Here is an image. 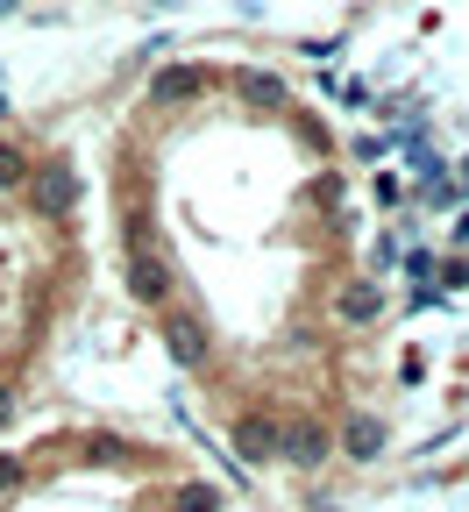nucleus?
I'll use <instances>...</instances> for the list:
<instances>
[{
    "mask_svg": "<svg viewBox=\"0 0 469 512\" xmlns=\"http://www.w3.org/2000/svg\"><path fill=\"white\" fill-rule=\"evenodd\" d=\"M72 200H79V171L64 164V157H50V164L29 171V207H36V221H64V214H72Z\"/></svg>",
    "mask_w": 469,
    "mask_h": 512,
    "instance_id": "f257e3e1",
    "label": "nucleus"
},
{
    "mask_svg": "<svg viewBox=\"0 0 469 512\" xmlns=\"http://www.w3.org/2000/svg\"><path fill=\"white\" fill-rule=\"evenodd\" d=\"M207 93V72L199 64H164V72H150V107H185Z\"/></svg>",
    "mask_w": 469,
    "mask_h": 512,
    "instance_id": "f03ea898",
    "label": "nucleus"
},
{
    "mask_svg": "<svg viewBox=\"0 0 469 512\" xmlns=\"http://www.w3.org/2000/svg\"><path fill=\"white\" fill-rule=\"evenodd\" d=\"M164 349H171V356H178L185 370H199V363H207V356H214V335H207V328H199V320H192V313H171V320H164Z\"/></svg>",
    "mask_w": 469,
    "mask_h": 512,
    "instance_id": "7ed1b4c3",
    "label": "nucleus"
},
{
    "mask_svg": "<svg viewBox=\"0 0 469 512\" xmlns=\"http://www.w3.org/2000/svg\"><path fill=\"white\" fill-rule=\"evenodd\" d=\"M278 456H285V463H299V470H320V463L334 456V434H327V427H313V420H299V427H285Z\"/></svg>",
    "mask_w": 469,
    "mask_h": 512,
    "instance_id": "20e7f679",
    "label": "nucleus"
},
{
    "mask_svg": "<svg viewBox=\"0 0 469 512\" xmlns=\"http://www.w3.org/2000/svg\"><path fill=\"white\" fill-rule=\"evenodd\" d=\"M278 441H285L278 420H242V427H235V456H242V463H271Z\"/></svg>",
    "mask_w": 469,
    "mask_h": 512,
    "instance_id": "39448f33",
    "label": "nucleus"
},
{
    "mask_svg": "<svg viewBox=\"0 0 469 512\" xmlns=\"http://www.w3.org/2000/svg\"><path fill=\"white\" fill-rule=\"evenodd\" d=\"M334 313H342L349 328H370V320L384 313V285H377V278H356L342 299H334Z\"/></svg>",
    "mask_w": 469,
    "mask_h": 512,
    "instance_id": "423d86ee",
    "label": "nucleus"
},
{
    "mask_svg": "<svg viewBox=\"0 0 469 512\" xmlns=\"http://www.w3.org/2000/svg\"><path fill=\"white\" fill-rule=\"evenodd\" d=\"M342 456H356V463H377V456H384V420L356 413V420L342 427Z\"/></svg>",
    "mask_w": 469,
    "mask_h": 512,
    "instance_id": "0eeeda50",
    "label": "nucleus"
},
{
    "mask_svg": "<svg viewBox=\"0 0 469 512\" xmlns=\"http://www.w3.org/2000/svg\"><path fill=\"white\" fill-rule=\"evenodd\" d=\"M128 292H136L143 306H164L171 278H164V264H157V256H143V249H136V271H128Z\"/></svg>",
    "mask_w": 469,
    "mask_h": 512,
    "instance_id": "6e6552de",
    "label": "nucleus"
},
{
    "mask_svg": "<svg viewBox=\"0 0 469 512\" xmlns=\"http://www.w3.org/2000/svg\"><path fill=\"white\" fill-rule=\"evenodd\" d=\"M171 512H221V491H214V484H185Z\"/></svg>",
    "mask_w": 469,
    "mask_h": 512,
    "instance_id": "1a4fd4ad",
    "label": "nucleus"
},
{
    "mask_svg": "<svg viewBox=\"0 0 469 512\" xmlns=\"http://www.w3.org/2000/svg\"><path fill=\"white\" fill-rule=\"evenodd\" d=\"M8 185H29V157L15 143H0V192H8Z\"/></svg>",
    "mask_w": 469,
    "mask_h": 512,
    "instance_id": "9d476101",
    "label": "nucleus"
},
{
    "mask_svg": "<svg viewBox=\"0 0 469 512\" xmlns=\"http://www.w3.org/2000/svg\"><path fill=\"white\" fill-rule=\"evenodd\" d=\"M235 86H242V93H249V100H285V86H278V79H271V72H242V79H235Z\"/></svg>",
    "mask_w": 469,
    "mask_h": 512,
    "instance_id": "9b49d317",
    "label": "nucleus"
},
{
    "mask_svg": "<svg viewBox=\"0 0 469 512\" xmlns=\"http://www.w3.org/2000/svg\"><path fill=\"white\" fill-rule=\"evenodd\" d=\"M15 484H22V463H15V456H0V498H8Z\"/></svg>",
    "mask_w": 469,
    "mask_h": 512,
    "instance_id": "f8f14e48",
    "label": "nucleus"
},
{
    "mask_svg": "<svg viewBox=\"0 0 469 512\" xmlns=\"http://www.w3.org/2000/svg\"><path fill=\"white\" fill-rule=\"evenodd\" d=\"M15 420V392H0V427H8Z\"/></svg>",
    "mask_w": 469,
    "mask_h": 512,
    "instance_id": "ddd939ff",
    "label": "nucleus"
},
{
    "mask_svg": "<svg viewBox=\"0 0 469 512\" xmlns=\"http://www.w3.org/2000/svg\"><path fill=\"white\" fill-rule=\"evenodd\" d=\"M455 242H469V214H462V221H455Z\"/></svg>",
    "mask_w": 469,
    "mask_h": 512,
    "instance_id": "4468645a",
    "label": "nucleus"
},
{
    "mask_svg": "<svg viewBox=\"0 0 469 512\" xmlns=\"http://www.w3.org/2000/svg\"><path fill=\"white\" fill-rule=\"evenodd\" d=\"M8 8H15V0H0V15H8Z\"/></svg>",
    "mask_w": 469,
    "mask_h": 512,
    "instance_id": "2eb2a0df",
    "label": "nucleus"
},
{
    "mask_svg": "<svg viewBox=\"0 0 469 512\" xmlns=\"http://www.w3.org/2000/svg\"><path fill=\"white\" fill-rule=\"evenodd\" d=\"M462 192H469V171H462Z\"/></svg>",
    "mask_w": 469,
    "mask_h": 512,
    "instance_id": "dca6fc26",
    "label": "nucleus"
},
{
    "mask_svg": "<svg viewBox=\"0 0 469 512\" xmlns=\"http://www.w3.org/2000/svg\"><path fill=\"white\" fill-rule=\"evenodd\" d=\"M0 114H8V100H0Z\"/></svg>",
    "mask_w": 469,
    "mask_h": 512,
    "instance_id": "f3484780",
    "label": "nucleus"
}]
</instances>
